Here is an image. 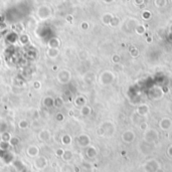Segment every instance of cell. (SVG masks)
I'll list each match as a JSON object with an SVG mask.
<instances>
[{"instance_id": "obj_1", "label": "cell", "mask_w": 172, "mask_h": 172, "mask_svg": "<svg viewBox=\"0 0 172 172\" xmlns=\"http://www.w3.org/2000/svg\"><path fill=\"white\" fill-rule=\"evenodd\" d=\"M56 80L59 84L67 85L71 82L72 80V73L67 69H63L57 72L56 74Z\"/></svg>"}, {"instance_id": "obj_20", "label": "cell", "mask_w": 172, "mask_h": 172, "mask_svg": "<svg viewBox=\"0 0 172 172\" xmlns=\"http://www.w3.org/2000/svg\"><path fill=\"white\" fill-rule=\"evenodd\" d=\"M67 20L69 21V22H72V20H73V16H72V15H67Z\"/></svg>"}, {"instance_id": "obj_18", "label": "cell", "mask_w": 172, "mask_h": 172, "mask_svg": "<svg viewBox=\"0 0 172 172\" xmlns=\"http://www.w3.org/2000/svg\"><path fill=\"white\" fill-rule=\"evenodd\" d=\"M80 28L84 29V30H86V29L89 28V24L87 22H83L82 24H80Z\"/></svg>"}, {"instance_id": "obj_15", "label": "cell", "mask_w": 172, "mask_h": 172, "mask_svg": "<svg viewBox=\"0 0 172 172\" xmlns=\"http://www.w3.org/2000/svg\"><path fill=\"white\" fill-rule=\"evenodd\" d=\"M63 144H65V145L69 144V142H71V137H69V135H65L63 137Z\"/></svg>"}, {"instance_id": "obj_10", "label": "cell", "mask_w": 172, "mask_h": 172, "mask_svg": "<svg viewBox=\"0 0 172 172\" xmlns=\"http://www.w3.org/2000/svg\"><path fill=\"white\" fill-rule=\"evenodd\" d=\"M65 105V101H63L61 98H56V99H54V107H56V108H61L63 106Z\"/></svg>"}, {"instance_id": "obj_19", "label": "cell", "mask_w": 172, "mask_h": 172, "mask_svg": "<svg viewBox=\"0 0 172 172\" xmlns=\"http://www.w3.org/2000/svg\"><path fill=\"white\" fill-rule=\"evenodd\" d=\"M10 142H11L13 145H15V144H17L18 139H17V138H15V137H13V138H11V139H10Z\"/></svg>"}, {"instance_id": "obj_12", "label": "cell", "mask_w": 172, "mask_h": 172, "mask_svg": "<svg viewBox=\"0 0 172 172\" xmlns=\"http://www.w3.org/2000/svg\"><path fill=\"white\" fill-rule=\"evenodd\" d=\"M19 41L21 42V44H27L29 42V37L27 34H21L19 36Z\"/></svg>"}, {"instance_id": "obj_17", "label": "cell", "mask_w": 172, "mask_h": 172, "mask_svg": "<svg viewBox=\"0 0 172 172\" xmlns=\"http://www.w3.org/2000/svg\"><path fill=\"white\" fill-rule=\"evenodd\" d=\"M0 147H1V149H6L7 147H9V145H8L7 141H2L0 143Z\"/></svg>"}, {"instance_id": "obj_4", "label": "cell", "mask_w": 172, "mask_h": 172, "mask_svg": "<svg viewBox=\"0 0 172 172\" xmlns=\"http://www.w3.org/2000/svg\"><path fill=\"white\" fill-rule=\"evenodd\" d=\"M59 54V50L58 48H50L48 47L46 50V56L50 58H56Z\"/></svg>"}, {"instance_id": "obj_14", "label": "cell", "mask_w": 172, "mask_h": 172, "mask_svg": "<svg viewBox=\"0 0 172 172\" xmlns=\"http://www.w3.org/2000/svg\"><path fill=\"white\" fill-rule=\"evenodd\" d=\"M2 139H3V141H10V139H11V136H10L9 133L5 132L2 134Z\"/></svg>"}, {"instance_id": "obj_2", "label": "cell", "mask_w": 172, "mask_h": 172, "mask_svg": "<svg viewBox=\"0 0 172 172\" xmlns=\"http://www.w3.org/2000/svg\"><path fill=\"white\" fill-rule=\"evenodd\" d=\"M52 15V9L47 5H41L37 9V16L40 20H45Z\"/></svg>"}, {"instance_id": "obj_6", "label": "cell", "mask_w": 172, "mask_h": 172, "mask_svg": "<svg viewBox=\"0 0 172 172\" xmlns=\"http://www.w3.org/2000/svg\"><path fill=\"white\" fill-rule=\"evenodd\" d=\"M75 104H76V107L82 108L83 106L86 105V99H85L83 96H78V97L76 98V100H75Z\"/></svg>"}, {"instance_id": "obj_3", "label": "cell", "mask_w": 172, "mask_h": 172, "mask_svg": "<svg viewBox=\"0 0 172 172\" xmlns=\"http://www.w3.org/2000/svg\"><path fill=\"white\" fill-rule=\"evenodd\" d=\"M61 45V40L57 37H50L47 40V46L50 48H58V46Z\"/></svg>"}, {"instance_id": "obj_7", "label": "cell", "mask_w": 172, "mask_h": 172, "mask_svg": "<svg viewBox=\"0 0 172 172\" xmlns=\"http://www.w3.org/2000/svg\"><path fill=\"white\" fill-rule=\"evenodd\" d=\"M50 135L47 130H42L41 132L39 133V135H38V138H39V140H41V141H46V140L50 139Z\"/></svg>"}, {"instance_id": "obj_8", "label": "cell", "mask_w": 172, "mask_h": 172, "mask_svg": "<svg viewBox=\"0 0 172 172\" xmlns=\"http://www.w3.org/2000/svg\"><path fill=\"white\" fill-rule=\"evenodd\" d=\"M45 165H46V160L44 157H40V158H38L37 160L35 161V166H36L37 168H43Z\"/></svg>"}, {"instance_id": "obj_16", "label": "cell", "mask_w": 172, "mask_h": 172, "mask_svg": "<svg viewBox=\"0 0 172 172\" xmlns=\"http://www.w3.org/2000/svg\"><path fill=\"white\" fill-rule=\"evenodd\" d=\"M56 119L57 121H59V122H61V121L65 119V116H63V113H57L56 116Z\"/></svg>"}, {"instance_id": "obj_11", "label": "cell", "mask_w": 172, "mask_h": 172, "mask_svg": "<svg viewBox=\"0 0 172 172\" xmlns=\"http://www.w3.org/2000/svg\"><path fill=\"white\" fill-rule=\"evenodd\" d=\"M27 152H28L29 156H35V155L38 154V149L35 146H30L27 150Z\"/></svg>"}, {"instance_id": "obj_5", "label": "cell", "mask_w": 172, "mask_h": 172, "mask_svg": "<svg viewBox=\"0 0 172 172\" xmlns=\"http://www.w3.org/2000/svg\"><path fill=\"white\" fill-rule=\"evenodd\" d=\"M43 106L46 108V109H50V108H52L54 106V99L50 96L48 97H45L43 100Z\"/></svg>"}, {"instance_id": "obj_9", "label": "cell", "mask_w": 172, "mask_h": 172, "mask_svg": "<svg viewBox=\"0 0 172 172\" xmlns=\"http://www.w3.org/2000/svg\"><path fill=\"white\" fill-rule=\"evenodd\" d=\"M80 114H82L83 116H88V115H90L91 114V108L87 105L83 106V107L80 108Z\"/></svg>"}, {"instance_id": "obj_13", "label": "cell", "mask_w": 172, "mask_h": 172, "mask_svg": "<svg viewBox=\"0 0 172 172\" xmlns=\"http://www.w3.org/2000/svg\"><path fill=\"white\" fill-rule=\"evenodd\" d=\"M18 127L20 129H26L28 127V121L23 119V120H20L18 123Z\"/></svg>"}]
</instances>
